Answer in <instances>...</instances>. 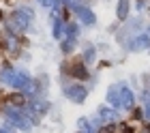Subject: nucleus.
<instances>
[{
  "mask_svg": "<svg viewBox=\"0 0 150 133\" xmlns=\"http://www.w3.org/2000/svg\"><path fill=\"white\" fill-rule=\"evenodd\" d=\"M13 22H15L19 28H26V26L32 22V11H28V9H19V11H15V13H13Z\"/></svg>",
  "mask_w": 150,
  "mask_h": 133,
  "instance_id": "f257e3e1",
  "label": "nucleus"
},
{
  "mask_svg": "<svg viewBox=\"0 0 150 133\" xmlns=\"http://www.w3.org/2000/svg\"><path fill=\"white\" fill-rule=\"evenodd\" d=\"M118 101H120V105L122 107H127V110H131L133 107V103H135V97H133V92H131V90H129L127 86H120L118 88Z\"/></svg>",
  "mask_w": 150,
  "mask_h": 133,
  "instance_id": "f03ea898",
  "label": "nucleus"
},
{
  "mask_svg": "<svg viewBox=\"0 0 150 133\" xmlns=\"http://www.w3.org/2000/svg\"><path fill=\"white\" fill-rule=\"evenodd\" d=\"M64 95L69 97V99H73V101H84L86 88L79 86V84H73V86H67V88H64Z\"/></svg>",
  "mask_w": 150,
  "mask_h": 133,
  "instance_id": "7ed1b4c3",
  "label": "nucleus"
},
{
  "mask_svg": "<svg viewBox=\"0 0 150 133\" xmlns=\"http://www.w3.org/2000/svg\"><path fill=\"white\" fill-rule=\"evenodd\" d=\"M77 15H79V19L84 24H94V13L90 11V9H86V6H77Z\"/></svg>",
  "mask_w": 150,
  "mask_h": 133,
  "instance_id": "20e7f679",
  "label": "nucleus"
},
{
  "mask_svg": "<svg viewBox=\"0 0 150 133\" xmlns=\"http://www.w3.org/2000/svg\"><path fill=\"white\" fill-rule=\"evenodd\" d=\"M69 73L73 75V78H81V80L88 78V71H86V67L81 65V62H73L71 69H69Z\"/></svg>",
  "mask_w": 150,
  "mask_h": 133,
  "instance_id": "39448f33",
  "label": "nucleus"
},
{
  "mask_svg": "<svg viewBox=\"0 0 150 133\" xmlns=\"http://www.w3.org/2000/svg\"><path fill=\"white\" fill-rule=\"evenodd\" d=\"M150 45V39H148V34H139L137 39L131 43V47H135V50H139V47H148Z\"/></svg>",
  "mask_w": 150,
  "mask_h": 133,
  "instance_id": "423d86ee",
  "label": "nucleus"
},
{
  "mask_svg": "<svg viewBox=\"0 0 150 133\" xmlns=\"http://www.w3.org/2000/svg\"><path fill=\"white\" fill-rule=\"evenodd\" d=\"M30 110H35L37 114H43V112L47 110V103L45 101H32L30 103Z\"/></svg>",
  "mask_w": 150,
  "mask_h": 133,
  "instance_id": "0eeeda50",
  "label": "nucleus"
},
{
  "mask_svg": "<svg viewBox=\"0 0 150 133\" xmlns=\"http://www.w3.org/2000/svg\"><path fill=\"white\" fill-rule=\"evenodd\" d=\"M99 114H101V116H103V118H105V120H107V122H112V120H116V112H114V110H107V107H101V112H99Z\"/></svg>",
  "mask_w": 150,
  "mask_h": 133,
  "instance_id": "6e6552de",
  "label": "nucleus"
},
{
  "mask_svg": "<svg viewBox=\"0 0 150 133\" xmlns=\"http://www.w3.org/2000/svg\"><path fill=\"white\" fill-rule=\"evenodd\" d=\"M127 9H129V0H120L118 2V17H127Z\"/></svg>",
  "mask_w": 150,
  "mask_h": 133,
  "instance_id": "1a4fd4ad",
  "label": "nucleus"
},
{
  "mask_svg": "<svg viewBox=\"0 0 150 133\" xmlns=\"http://www.w3.org/2000/svg\"><path fill=\"white\" fill-rule=\"evenodd\" d=\"M9 101L13 105H24V97L22 95H13V97H9Z\"/></svg>",
  "mask_w": 150,
  "mask_h": 133,
  "instance_id": "9d476101",
  "label": "nucleus"
},
{
  "mask_svg": "<svg viewBox=\"0 0 150 133\" xmlns=\"http://www.w3.org/2000/svg\"><path fill=\"white\" fill-rule=\"evenodd\" d=\"M39 2L43 6H54V4H56V0H39Z\"/></svg>",
  "mask_w": 150,
  "mask_h": 133,
  "instance_id": "9b49d317",
  "label": "nucleus"
},
{
  "mask_svg": "<svg viewBox=\"0 0 150 133\" xmlns=\"http://www.w3.org/2000/svg\"><path fill=\"white\" fill-rule=\"evenodd\" d=\"M101 133H116L114 127H105V129H101Z\"/></svg>",
  "mask_w": 150,
  "mask_h": 133,
  "instance_id": "f8f14e48",
  "label": "nucleus"
},
{
  "mask_svg": "<svg viewBox=\"0 0 150 133\" xmlns=\"http://www.w3.org/2000/svg\"><path fill=\"white\" fill-rule=\"evenodd\" d=\"M64 2H69V4H73L75 9H77V6H79V0H64Z\"/></svg>",
  "mask_w": 150,
  "mask_h": 133,
  "instance_id": "ddd939ff",
  "label": "nucleus"
},
{
  "mask_svg": "<svg viewBox=\"0 0 150 133\" xmlns=\"http://www.w3.org/2000/svg\"><path fill=\"white\" fill-rule=\"evenodd\" d=\"M146 118H150V101H146Z\"/></svg>",
  "mask_w": 150,
  "mask_h": 133,
  "instance_id": "4468645a",
  "label": "nucleus"
}]
</instances>
